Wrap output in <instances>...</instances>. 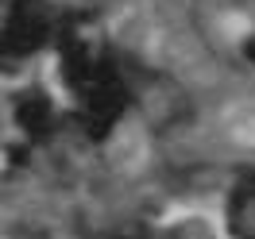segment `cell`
I'll return each instance as SVG.
<instances>
[{
  "label": "cell",
  "mask_w": 255,
  "mask_h": 239,
  "mask_svg": "<svg viewBox=\"0 0 255 239\" xmlns=\"http://www.w3.org/2000/svg\"><path fill=\"white\" fill-rule=\"evenodd\" d=\"M43 39H47V19L39 16V4L35 0H19L16 12L4 23V31H0V54L4 58L31 54V50L43 47Z\"/></svg>",
  "instance_id": "1"
},
{
  "label": "cell",
  "mask_w": 255,
  "mask_h": 239,
  "mask_svg": "<svg viewBox=\"0 0 255 239\" xmlns=\"http://www.w3.org/2000/svg\"><path fill=\"white\" fill-rule=\"evenodd\" d=\"M19 124L27 131H47L50 128V100L43 93H31L19 104Z\"/></svg>",
  "instance_id": "2"
}]
</instances>
